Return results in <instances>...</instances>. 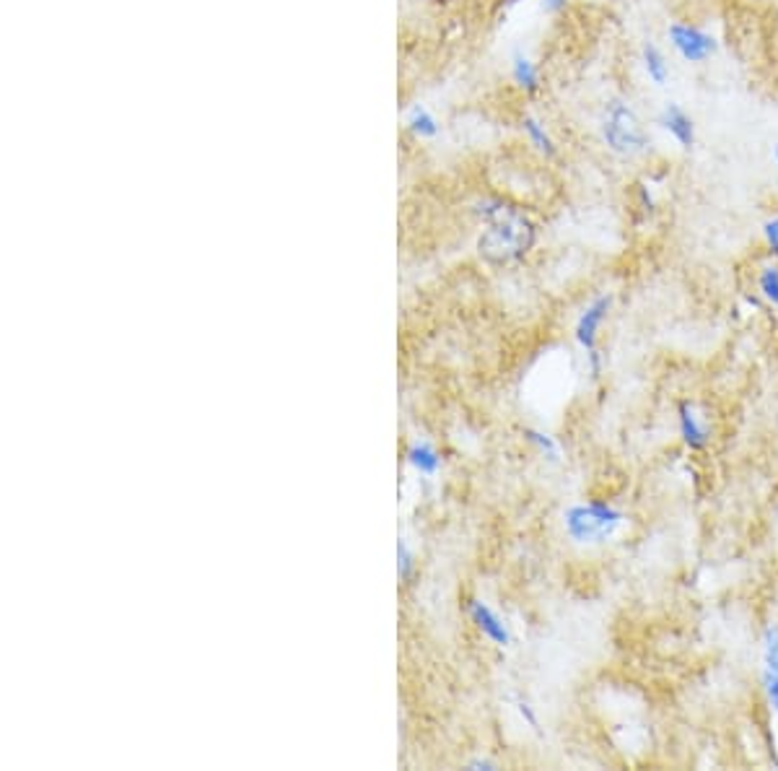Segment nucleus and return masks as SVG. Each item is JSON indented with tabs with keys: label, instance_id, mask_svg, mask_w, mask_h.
Instances as JSON below:
<instances>
[{
	"label": "nucleus",
	"instance_id": "1",
	"mask_svg": "<svg viewBox=\"0 0 778 771\" xmlns=\"http://www.w3.org/2000/svg\"><path fill=\"white\" fill-rule=\"evenodd\" d=\"M478 216L486 226L478 239V252L490 265L519 263L535 247L537 226L519 205L509 200L488 198L478 205Z\"/></svg>",
	"mask_w": 778,
	"mask_h": 771
},
{
	"label": "nucleus",
	"instance_id": "2",
	"mask_svg": "<svg viewBox=\"0 0 778 771\" xmlns=\"http://www.w3.org/2000/svg\"><path fill=\"white\" fill-rule=\"evenodd\" d=\"M600 135L609 153H615L618 159H638L652 146L649 130L641 120V115L633 109L631 101L618 100V97L608 100L602 107Z\"/></svg>",
	"mask_w": 778,
	"mask_h": 771
},
{
	"label": "nucleus",
	"instance_id": "3",
	"mask_svg": "<svg viewBox=\"0 0 778 771\" xmlns=\"http://www.w3.org/2000/svg\"><path fill=\"white\" fill-rule=\"evenodd\" d=\"M620 520L623 515L608 504H586V507H574L566 515V530L574 541L589 543V541H602L612 535V530L620 524Z\"/></svg>",
	"mask_w": 778,
	"mask_h": 771
},
{
	"label": "nucleus",
	"instance_id": "4",
	"mask_svg": "<svg viewBox=\"0 0 778 771\" xmlns=\"http://www.w3.org/2000/svg\"><path fill=\"white\" fill-rule=\"evenodd\" d=\"M667 39H670L672 50L678 52L685 63H693V65H701L705 60H711L719 50L716 37L708 34L698 24H690V22H672L667 26Z\"/></svg>",
	"mask_w": 778,
	"mask_h": 771
},
{
	"label": "nucleus",
	"instance_id": "5",
	"mask_svg": "<svg viewBox=\"0 0 778 771\" xmlns=\"http://www.w3.org/2000/svg\"><path fill=\"white\" fill-rule=\"evenodd\" d=\"M609 307H612V297H597L579 317V325H576V341L579 346L586 351V356L592 359V372L594 377L600 374V353H597V333L608 317Z\"/></svg>",
	"mask_w": 778,
	"mask_h": 771
},
{
	"label": "nucleus",
	"instance_id": "6",
	"mask_svg": "<svg viewBox=\"0 0 778 771\" xmlns=\"http://www.w3.org/2000/svg\"><path fill=\"white\" fill-rule=\"evenodd\" d=\"M657 125L685 151L693 149L696 141H698L696 120L682 109L678 101H667V104L661 107V112L657 115Z\"/></svg>",
	"mask_w": 778,
	"mask_h": 771
},
{
	"label": "nucleus",
	"instance_id": "7",
	"mask_svg": "<svg viewBox=\"0 0 778 771\" xmlns=\"http://www.w3.org/2000/svg\"><path fill=\"white\" fill-rule=\"evenodd\" d=\"M470 616H472V621H475V626L486 634L488 639H493L496 645H501V647H506L509 645V631H506V626L501 623V619L488 608L486 602H480V600H472L470 602Z\"/></svg>",
	"mask_w": 778,
	"mask_h": 771
},
{
	"label": "nucleus",
	"instance_id": "8",
	"mask_svg": "<svg viewBox=\"0 0 778 771\" xmlns=\"http://www.w3.org/2000/svg\"><path fill=\"white\" fill-rule=\"evenodd\" d=\"M641 63H644V74L654 83V86H667L670 81V63L664 57V52L659 50L657 42L646 39L641 48Z\"/></svg>",
	"mask_w": 778,
	"mask_h": 771
},
{
	"label": "nucleus",
	"instance_id": "9",
	"mask_svg": "<svg viewBox=\"0 0 778 771\" xmlns=\"http://www.w3.org/2000/svg\"><path fill=\"white\" fill-rule=\"evenodd\" d=\"M680 434L682 442L690 449H701L705 447V442H708V429H705V423L696 416L693 405H687V403L680 405Z\"/></svg>",
	"mask_w": 778,
	"mask_h": 771
},
{
	"label": "nucleus",
	"instance_id": "10",
	"mask_svg": "<svg viewBox=\"0 0 778 771\" xmlns=\"http://www.w3.org/2000/svg\"><path fill=\"white\" fill-rule=\"evenodd\" d=\"M511 78H514V83H516L524 94H537L540 86H542V83H540V68H537L530 57H524L522 52H516V55L511 57Z\"/></svg>",
	"mask_w": 778,
	"mask_h": 771
},
{
	"label": "nucleus",
	"instance_id": "11",
	"mask_svg": "<svg viewBox=\"0 0 778 771\" xmlns=\"http://www.w3.org/2000/svg\"><path fill=\"white\" fill-rule=\"evenodd\" d=\"M522 127H524V135H527V141H530V146H535L545 159H556L558 156V146H556V141H553V135L545 130V125L540 123L537 117H524L522 120Z\"/></svg>",
	"mask_w": 778,
	"mask_h": 771
},
{
	"label": "nucleus",
	"instance_id": "12",
	"mask_svg": "<svg viewBox=\"0 0 778 771\" xmlns=\"http://www.w3.org/2000/svg\"><path fill=\"white\" fill-rule=\"evenodd\" d=\"M408 463L413 465L415 471H420V473L426 475H434L438 471V455L437 449L428 447V445H415V447H411V452H408Z\"/></svg>",
	"mask_w": 778,
	"mask_h": 771
},
{
	"label": "nucleus",
	"instance_id": "13",
	"mask_svg": "<svg viewBox=\"0 0 778 771\" xmlns=\"http://www.w3.org/2000/svg\"><path fill=\"white\" fill-rule=\"evenodd\" d=\"M757 291L760 297L765 299L771 307L778 309V265L776 263H768L760 273H757Z\"/></svg>",
	"mask_w": 778,
	"mask_h": 771
},
{
	"label": "nucleus",
	"instance_id": "14",
	"mask_svg": "<svg viewBox=\"0 0 778 771\" xmlns=\"http://www.w3.org/2000/svg\"><path fill=\"white\" fill-rule=\"evenodd\" d=\"M408 125L413 127L415 133L420 135V138H428V135H437L438 125L437 120L426 112V109H420V107H415L413 115H411V120H408Z\"/></svg>",
	"mask_w": 778,
	"mask_h": 771
},
{
	"label": "nucleus",
	"instance_id": "15",
	"mask_svg": "<svg viewBox=\"0 0 778 771\" xmlns=\"http://www.w3.org/2000/svg\"><path fill=\"white\" fill-rule=\"evenodd\" d=\"M765 672L778 678V631L771 628L765 634Z\"/></svg>",
	"mask_w": 778,
	"mask_h": 771
},
{
	"label": "nucleus",
	"instance_id": "16",
	"mask_svg": "<svg viewBox=\"0 0 778 771\" xmlns=\"http://www.w3.org/2000/svg\"><path fill=\"white\" fill-rule=\"evenodd\" d=\"M763 239H765L768 252H771L774 257H778V213L776 216H771V219L763 224Z\"/></svg>",
	"mask_w": 778,
	"mask_h": 771
},
{
	"label": "nucleus",
	"instance_id": "17",
	"mask_svg": "<svg viewBox=\"0 0 778 771\" xmlns=\"http://www.w3.org/2000/svg\"><path fill=\"white\" fill-rule=\"evenodd\" d=\"M527 437H530V439H532L537 447L542 449V452H545L548 457H553V460L558 457V447H556V445H553V442H550L548 437H542V434H537V431H527Z\"/></svg>",
	"mask_w": 778,
	"mask_h": 771
},
{
	"label": "nucleus",
	"instance_id": "18",
	"mask_svg": "<svg viewBox=\"0 0 778 771\" xmlns=\"http://www.w3.org/2000/svg\"><path fill=\"white\" fill-rule=\"evenodd\" d=\"M397 556H400V576L408 579V576H411V569H413V556H411V550H408L405 543L397 546Z\"/></svg>",
	"mask_w": 778,
	"mask_h": 771
},
{
	"label": "nucleus",
	"instance_id": "19",
	"mask_svg": "<svg viewBox=\"0 0 778 771\" xmlns=\"http://www.w3.org/2000/svg\"><path fill=\"white\" fill-rule=\"evenodd\" d=\"M763 683H765V697L771 701V706L778 712V678L765 672V675H763Z\"/></svg>",
	"mask_w": 778,
	"mask_h": 771
},
{
	"label": "nucleus",
	"instance_id": "20",
	"mask_svg": "<svg viewBox=\"0 0 778 771\" xmlns=\"http://www.w3.org/2000/svg\"><path fill=\"white\" fill-rule=\"evenodd\" d=\"M638 203H641V211L654 213V195H652L649 185H638Z\"/></svg>",
	"mask_w": 778,
	"mask_h": 771
},
{
	"label": "nucleus",
	"instance_id": "21",
	"mask_svg": "<svg viewBox=\"0 0 778 771\" xmlns=\"http://www.w3.org/2000/svg\"><path fill=\"white\" fill-rule=\"evenodd\" d=\"M568 8V0H542V11L550 16H560Z\"/></svg>",
	"mask_w": 778,
	"mask_h": 771
},
{
	"label": "nucleus",
	"instance_id": "22",
	"mask_svg": "<svg viewBox=\"0 0 778 771\" xmlns=\"http://www.w3.org/2000/svg\"><path fill=\"white\" fill-rule=\"evenodd\" d=\"M516 706H519V715H522V717L527 720V724H530L532 730H537V724H540V722H537L535 712H532V706H530V704H527L524 698H519V704H516Z\"/></svg>",
	"mask_w": 778,
	"mask_h": 771
},
{
	"label": "nucleus",
	"instance_id": "23",
	"mask_svg": "<svg viewBox=\"0 0 778 771\" xmlns=\"http://www.w3.org/2000/svg\"><path fill=\"white\" fill-rule=\"evenodd\" d=\"M774 164H776V169H778V146L774 149Z\"/></svg>",
	"mask_w": 778,
	"mask_h": 771
}]
</instances>
